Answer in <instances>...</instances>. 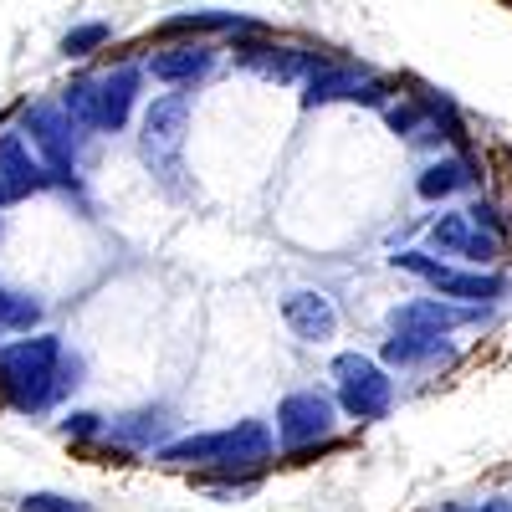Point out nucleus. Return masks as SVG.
<instances>
[{"instance_id":"obj_1","label":"nucleus","mask_w":512,"mask_h":512,"mask_svg":"<svg viewBox=\"0 0 512 512\" xmlns=\"http://www.w3.org/2000/svg\"><path fill=\"white\" fill-rule=\"evenodd\" d=\"M82 384V359L62 349L57 333H26L0 344V395H6L16 410L36 415L57 405L67 390Z\"/></svg>"},{"instance_id":"obj_2","label":"nucleus","mask_w":512,"mask_h":512,"mask_svg":"<svg viewBox=\"0 0 512 512\" xmlns=\"http://www.w3.org/2000/svg\"><path fill=\"white\" fill-rule=\"evenodd\" d=\"M272 431L262 420H236L226 431H205V436H180L164 441L159 461L164 466H216V472H251L272 456Z\"/></svg>"},{"instance_id":"obj_3","label":"nucleus","mask_w":512,"mask_h":512,"mask_svg":"<svg viewBox=\"0 0 512 512\" xmlns=\"http://www.w3.org/2000/svg\"><path fill=\"white\" fill-rule=\"evenodd\" d=\"M21 134L31 139V149L47 159V169L57 175V185H77V159H82V123L62 108V98H36L21 108Z\"/></svg>"},{"instance_id":"obj_4","label":"nucleus","mask_w":512,"mask_h":512,"mask_svg":"<svg viewBox=\"0 0 512 512\" xmlns=\"http://www.w3.org/2000/svg\"><path fill=\"white\" fill-rule=\"evenodd\" d=\"M333 384H338V405L354 420H384L395 405V379L384 374V364H374L369 354H333L328 364Z\"/></svg>"},{"instance_id":"obj_5","label":"nucleus","mask_w":512,"mask_h":512,"mask_svg":"<svg viewBox=\"0 0 512 512\" xmlns=\"http://www.w3.org/2000/svg\"><path fill=\"white\" fill-rule=\"evenodd\" d=\"M338 410H344V405H338L333 395H323V390H292V395H282V405H277V446L287 456H297V451L328 441L333 425H338Z\"/></svg>"},{"instance_id":"obj_6","label":"nucleus","mask_w":512,"mask_h":512,"mask_svg":"<svg viewBox=\"0 0 512 512\" xmlns=\"http://www.w3.org/2000/svg\"><path fill=\"white\" fill-rule=\"evenodd\" d=\"M328 103H369V108H384V103H390V82L374 77L369 67H354V62H323L303 82V108H328Z\"/></svg>"},{"instance_id":"obj_7","label":"nucleus","mask_w":512,"mask_h":512,"mask_svg":"<svg viewBox=\"0 0 512 512\" xmlns=\"http://www.w3.org/2000/svg\"><path fill=\"white\" fill-rule=\"evenodd\" d=\"M231 62L246 67V72H262L272 82H308L328 57L303 52V47H282V41H267L262 31H251V36H241L236 47H231Z\"/></svg>"},{"instance_id":"obj_8","label":"nucleus","mask_w":512,"mask_h":512,"mask_svg":"<svg viewBox=\"0 0 512 512\" xmlns=\"http://www.w3.org/2000/svg\"><path fill=\"white\" fill-rule=\"evenodd\" d=\"M52 185H57V175L47 169V159L31 149V139L21 128H6V134H0V205H16V200L41 195Z\"/></svg>"},{"instance_id":"obj_9","label":"nucleus","mask_w":512,"mask_h":512,"mask_svg":"<svg viewBox=\"0 0 512 512\" xmlns=\"http://www.w3.org/2000/svg\"><path fill=\"white\" fill-rule=\"evenodd\" d=\"M185 123H190V93H169V98H154L144 108V128H139V144H144V159L149 164H169L185 144Z\"/></svg>"},{"instance_id":"obj_10","label":"nucleus","mask_w":512,"mask_h":512,"mask_svg":"<svg viewBox=\"0 0 512 512\" xmlns=\"http://www.w3.org/2000/svg\"><path fill=\"white\" fill-rule=\"evenodd\" d=\"M425 236H431V246H436L441 256H461V262H472V267H492L497 256H502V236L472 226V216H466V210L436 216Z\"/></svg>"},{"instance_id":"obj_11","label":"nucleus","mask_w":512,"mask_h":512,"mask_svg":"<svg viewBox=\"0 0 512 512\" xmlns=\"http://www.w3.org/2000/svg\"><path fill=\"white\" fill-rule=\"evenodd\" d=\"M282 323L303 338V344H328V338L338 333V308L318 287H292L282 297Z\"/></svg>"},{"instance_id":"obj_12","label":"nucleus","mask_w":512,"mask_h":512,"mask_svg":"<svg viewBox=\"0 0 512 512\" xmlns=\"http://www.w3.org/2000/svg\"><path fill=\"white\" fill-rule=\"evenodd\" d=\"M210 67H216V47L200 41V36L195 41H175V47H159L144 62V72L154 82H169V88H190V82H200Z\"/></svg>"},{"instance_id":"obj_13","label":"nucleus","mask_w":512,"mask_h":512,"mask_svg":"<svg viewBox=\"0 0 512 512\" xmlns=\"http://www.w3.org/2000/svg\"><path fill=\"white\" fill-rule=\"evenodd\" d=\"M482 308L477 303H456V297H415V303L390 308V328H425V333H451L461 323H477Z\"/></svg>"},{"instance_id":"obj_14","label":"nucleus","mask_w":512,"mask_h":512,"mask_svg":"<svg viewBox=\"0 0 512 512\" xmlns=\"http://www.w3.org/2000/svg\"><path fill=\"white\" fill-rule=\"evenodd\" d=\"M144 67L134 62H118L113 72H98V93H103V134H118V128L128 123V113H134L139 103V88H144Z\"/></svg>"},{"instance_id":"obj_15","label":"nucleus","mask_w":512,"mask_h":512,"mask_svg":"<svg viewBox=\"0 0 512 512\" xmlns=\"http://www.w3.org/2000/svg\"><path fill=\"white\" fill-rule=\"evenodd\" d=\"M472 185H482V175H477V159H466V154H441L415 175V195L431 200V205L451 200L456 190H472Z\"/></svg>"},{"instance_id":"obj_16","label":"nucleus","mask_w":512,"mask_h":512,"mask_svg":"<svg viewBox=\"0 0 512 512\" xmlns=\"http://www.w3.org/2000/svg\"><path fill=\"white\" fill-rule=\"evenodd\" d=\"M379 359L390 364V369L441 364V359H451V344H446V333H425V328H390V338H384Z\"/></svg>"},{"instance_id":"obj_17","label":"nucleus","mask_w":512,"mask_h":512,"mask_svg":"<svg viewBox=\"0 0 512 512\" xmlns=\"http://www.w3.org/2000/svg\"><path fill=\"white\" fill-rule=\"evenodd\" d=\"M431 292H441V297H456V303H502V297L512 292L507 287V277L502 272H492V267H472V272H461V267H441V277L431 282Z\"/></svg>"},{"instance_id":"obj_18","label":"nucleus","mask_w":512,"mask_h":512,"mask_svg":"<svg viewBox=\"0 0 512 512\" xmlns=\"http://www.w3.org/2000/svg\"><path fill=\"white\" fill-rule=\"evenodd\" d=\"M103 436L118 441V446L149 451V446H159V441L169 436V410H164V405H144V410H134V415H118Z\"/></svg>"},{"instance_id":"obj_19","label":"nucleus","mask_w":512,"mask_h":512,"mask_svg":"<svg viewBox=\"0 0 512 512\" xmlns=\"http://www.w3.org/2000/svg\"><path fill=\"white\" fill-rule=\"evenodd\" d=\"M164 36H185V31H221V36H251V31H262L256 21H246V16H236V11H180V16H169L164 26H159Z\"/></svg>"},{"instance_id":"obj_20","label":"nucleus","mask_w":512,"mask_h":512,"mask_svg":"<svg viewBox=\"0 0 512 512\" xmlns=\"http://www.w3.org/2000/svg\"><path fill=\"white\" fill-rule=\"evenodd\" d=\"M57 98H62V108H67L82 128H98V134H103V93H98V77H72Z\"/></svg>"},{"instance_id":"obj_21","label":"nucleus","mask_w":512,"mask_h":512,"mask_svg":"<svg viewBox=\"0 0 512 512\" xmlns=\"http://www.w3.org/2000/svg\"><path fill=\"white\" fill-rule=\"evenodd\" d=\"M425 118H431L436 128H446V139L451 144H466V123H461V108L451 103V93H436V88H415Z\"/></svg>"},{"instance_id":"obj_22","label":"nucleus","mask_w":512,"mask_h":512,"mask_svg":"<svg viewBox=\"0 0 512 512\" xmlns=\"http://www.w3.org/2000/svg\"><path fill=\"white\" fill-rule=\"evenodd\" d=\"M41 323V303L31 292H6L0 297V333H31Z\"/></svg>"},{"instance_id":"obj_23","label":"nucleus","mask_w":512,"mask_h":512,"mask_svg":"<svg viewBox=\"0 0 512 512\" xmlns=\"http://www.w3.org/2000/svg\"><path fill=\"white\" fill-rule=\"evenodd\" d=\"M113 41V26L108 21H77L67 36H62V57H93Z\"/></svg>"},{"instance_id":"obj_24","label":"nucleus","mask_w":512,"mask_h":512,"mask_svg":"<svg viewBox=\"0 0 512 512\" xmlns=\"http://www.w3.org/2000/svg\"><path fill=\"white\" fill-rule=\"evenodd\" d=\"M379 113H384V128H390V134H400V139H415L420 128L431 123V118H425V108H420V98H415V93H410V98H400V103L390 98V103H384Z\"/></svg>"},{"instance_id":"obj_25","label":"nucleus","mask_w":512,"mask_h":512,"mask_svg":"<svg viewBox=\"0 0 512 512\" xmlns=\"http://www.w3.org/2000/svg\"><path fill=\"white\" fill-rule=\"evenodd\" d=\"M390 267H395V272H410V277H420V282H436L446 262H441V256H431V251H415V246H410V251H395V256H390Z\"/></svg>"},{"instance_id":"obj_26","label":"nucleus","mask_w":512,"mask_h":512,"mask_svg":"<svg viewBox=\"0 0 512 512\" xmlns=\"http://www.w3.org/2000/svg\"><path fill=\"white\" fill-rule=\"evenodd\" d=\"M16 512H88V502L62 497V492H26Z\"/></svg>"},{"instance_id":"obj_27","label":"nucleus","mask_w":512,"mask_h":512,"mask_svg":"<svg viewBox=\"0 0 512 512\" xmlns=\"http://www.w3.org/2000/svg\"><path fill=\"white\" fill-rule=\"evenodd\" d=\"M466 216H472V226H482V231H492V236L507 241V221H502V210H497L487 195H477L472 205H466Z\"/></svg>"},{"instance_id":"obj_28","label":"nucleus","mask_w":512,"mask_h":512,"mask_svg":"<svg viewBox=\"0 0 512 512\" xmlns=\"http://www.w3.org/2000/svg\"><path fill=\"white\" fill-rule=\"evenodd\" d=\"M103 431H108L103 415H88V410H77V415L62 420V436H67V441H93V436H103Z\"/></svg>"},{"instance_id":"obj_29","label":"nucleus","mask_w":512,"mask_h":512,"mask_svg":"<svg viewBox=\"0 0 512 512\" xmlns=\"http://www.w3.org/2000/svg\"><path fill=\"white\" fill-rule=\"evenodd\" d=\"M477 512H512V502L507 497H487V502H477Z\"/></svg>"},{"instance_id":"obj_30","label":"nucleus","mask_w":512,"mask_h":512,"mask_svg":"<svg viewBox=\"0 0 512 512\" xmlns=\"http://www.w3.org/2000/svg\"><path fill=\"white\" fill-rule=\"evenodd\" d=\"M451 512H477V507H451Z\"/></svg>"},{"instance_id":"obj_31","label":"nucleus","mask_w":512,"mask_h":512,"mask_svg":"<svg viewBox=\"0 0 512 512\" xmlns=\"http://www.w3.org/2000/svg\"><path fill=\"white\" fill-rule=\"evenodd\" d=\"M0 297H6V287H0Z\"/></svg>"}]
</instances>
